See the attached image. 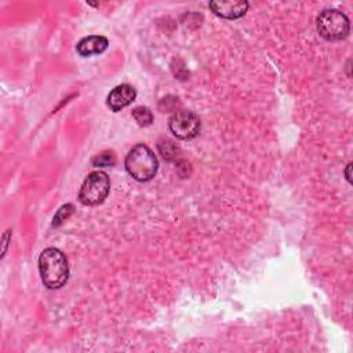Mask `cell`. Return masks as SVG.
<instances>
[{"instance_id":"cell-10","label":"cell","mask_w":353,"mask_h":353,"mask_svg":"<svg viewBox=\"0 0 353 353\" xmlns=\"http://www.w3.org/2000/svg\"><path fill=\"white\" fill-rule=\"evenodd\" d=\"M131 115H133V117L135 119V122L141 127H148L153 122V115H152L150 109L146 108V106H137V108H134Z\"/></svg>"},{"instance_id":"cell-13","label":"cell","mask_w":353,"mask_h":353,"mask_svg":"<svg viewBox=\"0 0 353 353\" xmlns=\"http://www.w3.org/2000/svg\"><path fill=\"white\" fill-rule=\"evenodd\" d=\"M350 167H352V164L349 163L348 164V168H346V180L350 183Z\"/></svg>"},{"instance_id":"cell-12","label":"cell","mask_w":353,"mask_h":353,"mask_svg":"<svg viewBox=\"0 0 353 353\" xmlns=\"http://www.w3.org/2000/svg\"><path fill=\"white\" fill-rule=\"evenodd\" d=\"M73 213V206L72 205H65V206H62L58 212H57V214H56V217H54V223H53V225L54 227H60L64 221H67L68 218H69V216Z\"/></svg>"},{"instance_id":"cell-2","label":"cell","mask_w":353,"mask_h":353,"mask_svg":"<svg viewBox=\"0 0 353 353\" xmlns=\"http://www.w3.org/2000/svg\"><path fill=\"white\" fill-rule=\"evenodd\" d=\"M124 167L135 181L148 183L156 175L159 161L149 146L138 144L127 153Z\"/></svg>"},{"instance_id":"cell-5","label":"cell","mask_w":353,"mask_h":353,"mask_svg":"<svg viewBox=\"0 0 353 353\" xmlns=\"http://www.w3.org/2000/svg\"><path fill=\"white\" fill-rule=\"evenodd\" d=\"M168 128L179 139H194L201 133V119L192 111H176L168 120Z\"/></svg>"},{"instance_id":"cell-9","label":"cell","mask_w":353,"mask_h":353,"mask_svg":"<svg viewBox=\"0 0 353 353\" xmlns=\"http://www.w3.org/2000/svg\"><path fill=\"white\" fill-rule=\"evenodd\" d=\"M157 146H159V152L161 153L164 160H168V161L174 160V161H176V159H179V156L181 155L180 148L176 146L172 141H168V139L163 141Z\"/></svg>"},{"instance_id":"cell-4","label":"cell","mask_w":353,"mask_h":353,"mask_svg":"<svg viewBox=\"0 0 353 353\" xmlns=\"http://www.w3.org/2000/svg\"><path fill=\"white\" fill-rule=\"evenodd\" d=\"M111 191V180L104 171H94L87 175L80 192L79 201L84 206H98L104 203Z\"/></svg>"},{"instance_id":"cell-6","label":"cell","mask_w":353,"mask_h":353,"mask_svg":"<svg viewBox=\"0 0 353 353\" xmlns=\"http://www.w3.org/2000/svg\"><path fill=\"white\" fill-rule=\"evenodd\" d=\"M210 9L224 20H239L247 13L249 3L246 0H218L210 2Z\"/></svg>"},{"instance_id":"cell-7","label":"cell","mask_w":353,"mask_h":353,"mask_svg":"<svg viewBox=\"0 0 353 353\" xmlns=\"http://www.w3.org/2000/svg\"><path fill=\"white\" fill-rule=\"evenodd\" d=\"M137 97V91L131 84H120L116 86L106 98V105L113 112H119L123 108L133 104V101Z\"/></svg>"},{"instance_id":"cell-8","label":"cell","mask_w":353,"mask_h":353,"mask_svg":"<svg viewBox=\"0 0 353 353\" xmlns=\"http://www.w3.org/2000/svg\"><path fill=\"white\" fill-rule=\"evenodd\" d=\"M108 45H109V42H108V39L105 36L91 35V36L83 38L78 43L76 52L82 57H91V56L102 54L108 49Z\"/></svg>"},{"instance_id":"cell-11","label":"cell","mask_w":353,"mask_h":353,"mask_svg":"<svg viewBox=\"0 0 353 353\" xmlns=\"http://www.w3.org/2000/svg\"><path fill=\"white\" fill-rule=\"evenodd\" d=\"M94 167H112L116 164V156L113 152H104L93 159Z\"/></svg>"},{"instance_id":"cell-1","label":"cell","mask_w":353,"mask_h":353,"mask_svg":"<svg viewBox=\"0 0 353 353\" xmlns=\"http://www.w3.org/2000/svg\"><path fill=\"white\" fill-rule=\"evenodd\" d=\"M39 273L47 288L58 290L64 287L69 279V265L65 254L56 247L43 250L39 257Z\"/></svg>"},{"instance_id":"cell-3","label":"cell","mask_w":353,"mask_h":353,"mask_svg":"<svg viewBox=\"0 0 353 353\" xmlns=\"http://www.w3.org/2000/svg\"><path fill=\"white\" fill-rule=\"evenodd\" d=\"M319 35L327 42L343 41L350 31L349 19L339 10H324L316 20Z\"/></svg>"}]
</instances>
